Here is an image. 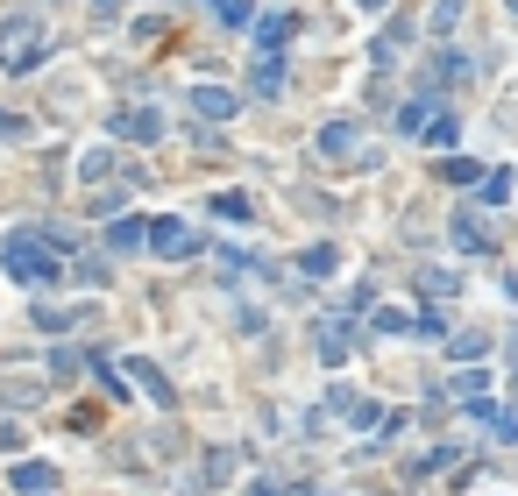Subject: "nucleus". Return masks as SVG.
<instances>
[{"mask_svg":"<svg viewBox=\"0 0 518 496\" xmlns=\"http://www.w3.org/2000/svg\"><path fill=\"white\" fill-rule=\"evenodd\" d=\"M79 178H86V185L100 192V185L114 178V149H86V156H79Z\"/></svg>","mask_w":518,"mask_h":496,"instance_id":"9d476101","label":"nucleus"},{"mask_svg":"<svg viewBox=\"0 0 518 496\" xmlns=\"http://www.w3.org/2000/svg\"><path fill=\"white\" fill-rule=\"evenodd\" d=\"M462 22V0H440V8H433V36H448Z\"/></svg>","mask_w":518,"mask_h":496,"instance_id":"4be33fe9","label":"nucleus"},{"mask_svg":"<svg viewBox=\"0 0 518 496\" xmlns=\"http://www.w3.org/2000/svg\"><path fill=\"white\" fill-rule=\"evenodd\" d=\"M71 319H79V312H57V305H36V326H50V334H57V326H71Z\"/></svg>","mask_w":518,"mask_h":496,"instance_id":"393cba45","label":"nucleus"},{"mask_svg":"<svg viewBox=\"0 0 518 496\" xmlns=\"http://www.w3.org/2000/svg\"><path fill=\"white\" fill-rule=\"evenodd\" d=\"M150 248H157L164 263H185V256H199L206 241H199V234H192L185 220H157V227H150Z\"/></svg>","mask_w":518,"mask_h":496,"instance_id":"7ed1b4c3","label":"nucleus"},{"mask_svg":"<svg viewBox=\"0 0 518 496\" xmlns=\"http://www.w3.org/2000/svg\"><path fill=\"white\" fill-rule=\"evenodd\" d=\"M235 107H242V100H235L228 86H192V114H199V121H235Z\"/></svg>","mask_w":518,"mask_h":496,"instance_id":"39448f33","label":"nucleus"},{"mask_svg":"<svg viewBox=\"0 0 518 496\" xmlns=\"http://www.w3.org/2000/svg\"><path fill=\"white\" fill-rule=\"evenodd\" d=\"M50 482H57L50 461H22V468H15V489H29V496H50Z\"/></svg>","mask_w":518,"mask_h":496,"instance_id":"1a4fd4ad","label":"nucleus"},{"mask_svg":"<svg viewBox=\"0 0 518 496\" xmlns=\"http://www.w3.org/2000/svg\"><path fill=\"white\" fill-rule=\"evenodd\" d=\"M107 241H114V248H142V241H150V227H142V220H114Z\"/></svg>","mask_w":518,"mask_h":496,"instance_id":"4468645a","label":"nucleus"},{"mask_svg":"<svg viewBox=\"0 0 518 496\" xmlns=\"http://www.w3.org/2000/svg\"><path fill=\"white\" fill-rule=\"evenodd\" d=\"M213 213H220V220H249V199H242V192H220Z\"/></svg>","mask_w":518,"mask_h":496,"instance_id":"412c9836","label":"nucleus"},{"mask_svg":"<svg viewBox=\"0 0 518 496\" xmlns=\"http://www.w3.org/2000/svg\"><path fill=\"white\" fill-rule=\"evenodd\" d=\"M249 86H256L263 100H270V93H284V57H277V50H263V57H256V71H249Z\"/></svg>","mask_w":518,"mask_h":496,"instance_id":"423d86ee","label":"nucleus"},{"mask_svg":"<svg viewBox=\"0 0 518 496\" xmlns=\"http://www.w3.org/2000/svg\"><path fill=\"white\" fill-rule=\"evenodd\" d=\"M448 355H455V362H476V355H483V334H462V341H455Z\"/></svg>","mask_w":518,"mask_h":496,"instance_id":"bb28decb","label":"nucleus"},{"mask_svg":"<svg viewBox=\"0 0 518 496\" xmlns=\"http://www.w3.org/2000/svg\"><path fill=\"white\" fill-rule=\"evenodd\" d=\"M348 149H355V128L348 121H327L320 128V156H348Z\"/></svg>","mask_w":518,"mask_h":496,"instance_id":"9b49d317","label":"nucleus"},{"mask_svg":"<svg viewBox=\"0 0 518 496\" xmlns=\"http://www.w3.org/2000/svg\"><path fill=\"white\" fill-rule=\"evenodd\" d=\"M128 369H135V383H142V390H150L157 404H171V383H164V376H157L150 362H128Z\"/></svg>","mask_w":518,"mask_h":496,"instance_id":"dca6fc26","label":"nucleus"},{"mask_svg":"<svg viewBox=\"0 0 518 496\" xmlns=\"http://www.w3.org/2000/svg\"><path fill=\"white\" fill-rule=\"evenodd\" d=\"M235 461H242L235 447H220V454H206V482H213V489H228V482H235Z\"/></svg>","mask_w":518,"mask_h":496,"instance_id":"f8f14e48","label":"nucleus"},{"mask_svg":"<svg viewBox=\"0 0 518 496\" xmlns=\"http://www.w3.org/2000/svg\"><path fill=\"white\" fill-rule=\"evenodd\" d=\"M483 199L504 206V199H511V171H483Z\"/></svg>","mask_w":518,"mask_h":496,"instance_id":"aec40b11","label":"nucleus"},{"mask_svg":"<svg viewBox=\"0 0 518 496\" xmlns=\"http://www.w3.org/2000/svg\"><path fill=\"white\" fill-rule=\"evenodd\" d=\"M511 15H518V0H511Z\"/></svg>","mask_w":518,"mask_h":496,"instance_id":"c85d7f7f","label":"nucleus"},{"mask_svg":"<svg viewBox=\"0 0 518 496\" xmlns=\"http://www.w3.org/2000/svg\"><path fill=\"white\" fill-rule=\"evenodd\" d=\"M8 277H15V284H43V291H50V284L64 277V263L50 256V241H36V234L22 227V234H8Z\"/></svg>","mask_w":518,"mask_h":496,"instance_id":"f03ea898","label":"nucleus"},{"mask_svg":"<svg viewBox=\"0 0 518 496\" xmlns=\"http://www.w3.org/2000/svg\"><path fill=\"white\" fill-rule=\"evenodd\" d=\"M440 178H448V185H483V171H476V163H462V156L440 163Z\"/></svg>","mask_w":518,"mask_h":496,"instance_id":"a211bd4d","label":"nucleus"},{"mask_svg":"<svg viewBox=\"0 0 518 496\" xmlns=\"http://www.w3.org/2000/svg\"><path fill=\"white\" fill-rule=\"evenodd\" d=\"M362 8H391V0H362Z\"/></svg>","mask_w":518,"mask_h":496,"instance_id":"cd10ccee","label":"nucleus"},{"mask_svg":"<svg viewBox=\"0 0 518 496\" xmlns=\"http://www.w3.org/2000/svg\"><path fill=\"white\" fill-rule=\"evenodd\" d=\"M426 291H433V298H455L462 284H455V270H426Z\"/></svg>","mask_w":518,"mask_h":496,"instance_id":"b1692460","label":"nucleus"},{"mask_svg":"<svg viewBox=\"0 0 518 496\" xmlns=\"http://www.w3.org/2000/svg\"><path fill=\"white\" fill-rule=\"evenodd\" d=\"M455 135H462L455 114H433V121H426V142H433V149H455Z\"/></svg>","mask_w":518,"mask_h":496,"instance_id":"2eb2a0df","label":"nucleus"},{"mask_svg":"<svg viewBox=\"0 0 518 496\" xmlns=\"http://www.w3.org/2000/svg\"><path fill=\"white\" fill-rule=\"evenodd\" d=\"M220 22H228V29H242V22H249V0H220Z\"/></svg>","mask_w":518,"mask_h":496,"instance_id":"a878e982","label":"nucleus"},{"mask_svg":"<svg viewBox=\"0 0 518 496\" xmlns=\"http://www.w3.org/2000/svg\"><path fill=\"white\" fill-rule=\"evenodd\" d=\"M469 78V57L462 50H440V86H462Z\"/></svg>","mask_w":518,"mask_h":496,"instance_id":"f3484780","label":"nucleus"},{"mask_svg":"<svg viewBox=\"0 0 518 496\" xmlns=\"http://www.w3.org/2000/svg\"><path fill=\"white\" fill-rule=\"evenodd\" d=\"M256 36H263V50H277V43L291 36V15H270V22H256Z\"/></svg>","mask_w":518,"mask_h":496,"instance_id":"6ab92c4d","label":"nucleus"},{"mask_svg":"<svg viewBox=\"0 0 518 496\" xmlns=\"http://www.w3.org/2000/svg\"><path fill=\"white\" fill-rule=\"evenodd\" d=\"M455 248H469V256H483V248H490V234H483V213H455Z\"/></svg>","mask_w":518,"mask_h":496,"instance_id":"0eeeda50","label":"nucleus"},{"mask_svg":"<svg viewBox=\"0 0 518 496\" xmlns=\"http://www.w3.org/2000/svg\"><path fill=\"white\" fill-rule=\"evenodd\" d=\"M43 50H50V36H43L36 15H8L0 22V71H36Z\"/></svg>","mask_w":518,"mask_h":496,"instance_id":"f257e3e1","label":"nucleus"},{"mask_svg":"<svg viewBox=\"0 0 518 496\" xmlns=\"http://www.w3.org/2000/svg\"><path fill=\"white\" fill-rule=\"evenodd\" d=\"M114 135H128V142H164V107H121V114H114Z\"/></svg>","mask_w":518,"mask_h":496,"instance_id":"20e7f679","label":"nucleus"},{"mask_svg":"<svg viewBox=\"0 0 518 496\" xmlns=\"http://www.w3.org/2000/svg\"><path fill=\"white\" fill-rule=\"evenodd\" d=\"M93 376H100V383H107V397H114V404H128V383H121V376H114V369H107V362H100V355H93Z\"/></svg>","mask_w":518,"mask_h":496,"instance_id":"5701e85b","label":"nucleus"},{"mask_svg":"<svg viewBox=\"0 0 518 496\" xmlns=\"http://www.w3.org/2000/svg\"><path fill=\"white\" fill-rule=\"evenodd\" d=\"M320 362H327V369H341V362H348V326H341V319H327V326H320Z\"/></svg>","mask_w":518,"mask_h":496,"instance_id":"6e6552de","label":"nucleus"},{"mask_svg":"<svg viewBox=\"0 0 518 496\" xmlns=\"http://www.w3.org/2000/svg\"><path fill=\"white\" fill-rule=\"evenodd\" d=\"M299 270H306V277H334V270H341V256H334V248H306Z\"/></svg>","mask_w":518,"mask_h":496,"instance_id":"ddd939ff","label":"nucleus"}]
</instances>
